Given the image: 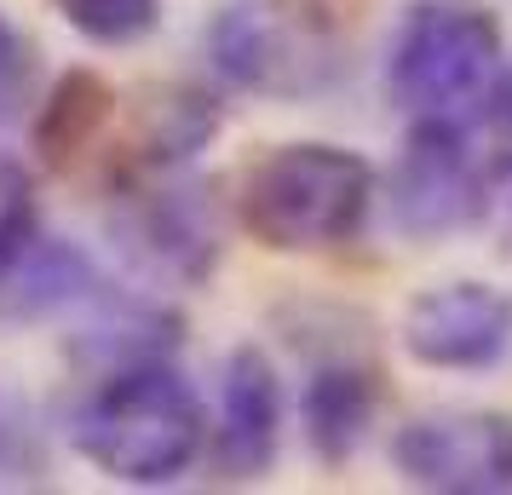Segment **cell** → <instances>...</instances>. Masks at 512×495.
<instances>
[{"instance_id": "17", "label": "cell", "mask_w": 512, "mask_h": 495, "mask_svg": "<svg viewBox=\"0 0 512 495\" xmlns=\"http://www.w3.org/2000/svg\"><path fill=\"white\" fill-rule=\"evenodd\" d=\"M35 242V179L18 156L0 150V271Z\"/></svg>"}, {"instance_id": "9", "label": "cell", "mask_w": 512, "mask_h": 495, "mask_svg": "<svg viewBox=\"0 0 512 495\" xmlns=\"http://www.w3.org/2000/svg\"><path fill=\"white\" fill-rule=\"evenodd\" d=\"M219 478H265L282 449V380L259 346H236L219 369V415L208 426Z\"/></svg>"}, {"instance_id": "3", "label": "cell", "mask_w": 512, "mask_h": 495, "mask_svg": "<svg viewBox=\"0 0 512 495\" xmlns=\"http://www.w3.org/2000/svg\"><path fill=\"white\" fill-rule=\"evenodd\" d=\"M208 58L236 93L271 104L328 98L351 70L346 29L323 0H242L208 24Z\"/></svg>"}, {"instance_id": "5", "label": "cell", "mask_w": 512, "mask_h": 495, "mask_svg": "<svg viewBox=\"0 0 512 495\" xmlns=\"http://www.w3.org/2000/svg\"><path fill=\"white\" fill-rule=\"evenodd\" d=\"M489 179L472 162V144L455 127V116H415L409 139L386 173V213L409 242H443L489 213Z\"/></svg>"}, {"instance_id": "10", "label": "cell", "mask_w": 512, "mask_h": 495, "mask_svg": "<svg viewBox=\"0 0 512 495\" xmlns=\"http://www.w3.org/2000/svg\"><path fill=\"white\" fill-rule=\"evenodd\" d=\"M93 300L98 265L64 236L35 231V242L0 271V317H12V323H47L75 306H93Z\"/></svg>"}, {"instance_id": "2", "label": "cell", "mask_w": 512, "mask_h": 495, "mask_svg": "<svg viewBox=\"0 0 512 495\" xmlns=\"http://www.w3.org/2000/svg\"><path fill=\"white\" fill-rule=\"evenodd\" d=\"M374 179L369 156L351 144H277L265 150L242 185H236V219L271 254H328L363 236L374 213Z\"/></svg>"}, {"instance_id": "6", "label": "cell", "mask_w": 512, "mask_h": 495, "mask_svg": "<svg viewBox=\"0 0 512 495\" xmlns=\"http://www.w3.org/2000/svg\"><path fill=\"white\" fill-rule=\"evenodd\" d=\"M110 236L139 277L196 288L219 265V208L202 185H173V173H144L110 208Z\"/></svg>"}, {"instance_id": "11", "label": "cell", "mask_w": 512, "mask_h": 495, "mask_svg": "<svg viewBox=\"0 0 512 495\" xmlns=\"http://www.w3.org/2000/svg\"><path fill=\"white\" fill-rule=\"evenodd\" d=\"M374 409H380V375H374L363 357H328L311 369L305 386V438L323 461H346L351 449L369 438Z\"/></svg>"}, {"instance_id": "4", "label": "cell", "mask_w": 512, "mask_h": 495, "mask_svg": "<svg viewBox=\"0 0 512 495\" xmlns=\"http://www.w3.org/2000/svg\"><path fill=\"white\" fill-rule=\"evenodd\" d=\"M501 64H507V47L489 6L426 0V6H409V18L392 35L386 98L403 116H455L461 104H478L495 87Z\"/></svg>"}, {"instance_id": "18", "label": "cell", "mask_w": 512, "mask_h": 495, "mask_svg": "<svg viewBox=\"0 0 512 495\" xmlns=\"http://www.w3.org/2000/svg\"><path fill=\"white\" fill-rule=\"evenodd\" d=\"M489 116H495V127L512 139V75H495V87H489Z\"/></svg>"}, {"instance_id": "8", "label": "cell", "mask_w": 512, "mask_h": 495, "mask_svg": "<svg viewBox=\"0 0 512 495\" xmlns=\"http://www.w3.org/2000/svg\"><path fill=\"white\" fill-rule=\"evenodd\" d=\"M403 352L443 375H484L512 352V294L466 277L415 294L403 311Z\"/></svg>"}, {"instance_id": "16", "label": "cell", "mask_w": 512, "mask_h": 495, "mask_svg": "<svg viewBox=\"0 0 512 495\" xmlns=\"http://www.w3.org/2000/svg\"><path fill=\"white\" fill-rule=\"evenodd\" d=\"M41 64H35V41H29L24 29L12 24V18H0V127H12V121H24L41 98Z\"/></svg>"}, {"instance_id": "14", "label": "cell", "mask_w": 512, "mask_h": 495, "mask_svg": "<svg viewBox=\"0 0 512 495\" xmlns=\"http://www.w3.org/2000/svg\"><path fill=\"white\" fill-rule=\"evenodd\" d=\"M219 133V110H213L208 93L196 87H167L162 104L150 110V127H144V150L139 167L144 173H179L202 156V144Z\"/></svg>"}, {"instance_id": "19", "label": "cell", "mask_w": 512, "mask_h": 495, "mask_svg": "<svg viewBox=\"0 0 512 495\" xmlns=\"http://www.w3.org/2000/svg\"><path fill=\"white\" fill-rule=\"evenodd\" d=\"M501 196H507V208H512V162L501 167Z\"/></svg>"}, {"instance_id": "15", "label": "cell", "mask_w": 512, "mask_h": 495, "mask_svg": "<svg viewBox=\"0 0 512 495\" xmlns=\"http://www.w3.org/2000/svg\"><path fill=\"white\" fill-rule=\"evenodd\" d=\"M58 18L93 47H139L162 29V0H52Z\"/></svg>"}, {"instance_id": "12", "label": "cell", "mask_w": 512, "mask_h": 495, "mask_svg": "<svg viewBox=\"0 0 512 495\" xmlns=\"http://www.w3.org/2000/svg\"><path fill=\"white\" fill-rule=\"evenodd\" d=\"M179 340V317L150 300H110L98 311L93 329L75 334V363H87L98 375L110 369H127V363H144V357H167Z\"/></svg>"}, {"instance_id": "7", "label": "cell", "mask_w": 512, "mask_h": 495, "mask_svg": "<svg viewBox=\"0 0 512 495\" xmlns=\"http://www.w3.org/2000/svg\"><path fill=\"white\" fill-rule=\"evenodd\" d=\"M392 467L415 490L501 495L512 490V415H501V409H426L392 432Z\"/></svg>"}, {"instance_id": "1", "label": "cell", "mask_w": 512, "mask_h": 495, "mask_svg": "<svg viewBox=\"0 0 512 495\" xmlns=\"http://www.w3.org/2000/svg\"><path fill=\"white\" fill-rule=\"evenodd\" d=\"M70 444L116 484H173L196 467L208 444V409L167 357H144L93 386V398L75 409Z\"/></svg>"}, {"instance_id": "13", "label": "cell", "mask_w": 512, "mask_h": 495, "mask_svg": "<svg viewBox=\"0 0 512 495\" xmlns=\"http://www.w3.org/2000/svg\"><path fill=\"white\" fill-rule=\"evenodd\" d=\"M104 116H110V81L104 75H93V70L58 75V87L35 110V150L58 167L75 162L87 150V139L104 127Z\"/></svg>"}]
</instances>
